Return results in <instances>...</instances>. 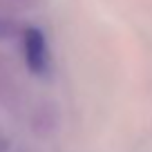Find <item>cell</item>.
I'll return each mask as SVG.
<instances>
[{
  "label": "cell",
  "mask_w": 152,
  "mask_h": 152,
  "mask_svg": "<svg viewBox=\"0 0 152 152\" xmlns=\"http://www.w3.org/2000/svg\"><path fill=\"white\" fill-rule=\"evenodd\" d=\"M23 52H25V61L27 67L34 74L43 76L49 69V47L45 40L43 31L36 27H27L23 34Z\"/></svg>",
  "instance_id": "6da1fadb"
}]
</instances>
